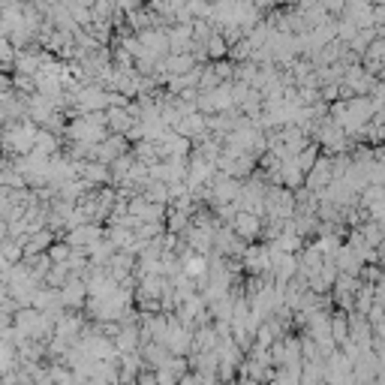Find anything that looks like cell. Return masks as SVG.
I'll use <instances>...</instances> for the list:
<instances>
[]
</instances>
